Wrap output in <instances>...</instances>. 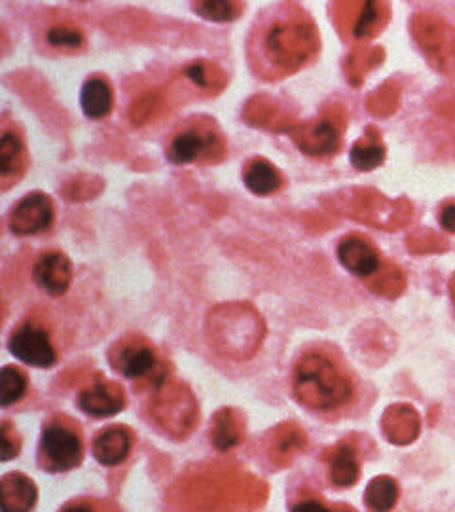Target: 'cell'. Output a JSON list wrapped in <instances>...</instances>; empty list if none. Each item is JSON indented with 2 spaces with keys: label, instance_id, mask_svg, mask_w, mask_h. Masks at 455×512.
<instances>
[{
  "label": "cell",
  "instance_id": "obj_43",
  "mask_svg": "<svg viewBox=\"0 0 455 512\" xmlns=\"http://www.w3.org/2000/svg\"><path fill=\"white\" fill-rule=\"evenodd\" d=\"M450 296H452V302H454L455 306V274L450 279Z\"/></svg>",
  "mask_w": 455,
  "mask_h": 512
},
{
  "label": "cell",
  "instance_id": "obj_23",
  "mask_svg": "<svg viewBox=\"0 0 455 512\" xmlns=\"http://www.w3.org/2000/svg\"><path fill=\"white\" fill-rule=\"evenodd\" d=\"M385 154L387 152H385L380 129L368 126L363 137L353 143L351 152H349V160L357 171L366 173V171L380 167L385 162Z\"/></svg>",
  "mask_w": 455,
  "mask_h": 512
},
{
  "label": "cell",
  "instance_id": "obj_5",
  "mask_svg": "<svg viewBox=\"0 0 455 512\" xmlns=\"http://www.w3.org/2000/svg\"><path fill=\"white\" fill-rule=\"evenodd\" d=\"M152 416L173 437H184L192 431L198 420V403L192 391L179 382H164L156 385L152 399Z\"/></svg>",
  "mask_w": 455,
  "mask_h": 512
},
{
  "label": "cell",
  "instance_id": "obj_11",
  "mask_svg": "<svg viewBox=\"0 0 455 512\" xmlns=\"http://www.w3.org/2000/svg\"><path fill=\"white\" fill-rule=\"evenodd\" d=\"M8 348L18 361L35 368H50L57 361L52 338L37 321H25L14 329Z\"/></svg>",
  "mask_w": 455,
  "mask_h": 512
},
{
  "label": "cell",
  "instance_id": "obj_3",
  "mask_svg": "<svg viewBox=\"0 0 455 512\" xmlns=\"http://www.w3.org/2000/svg\"><path fill=\"white\" fill-rule=\"evenodd\" d=\"M207 336L224 357L243 361L260 348L264 323L260 313L249 304H224L209 313Z\"/></svg>",
  "mask_w": 455,
  "mask_h": 512
},
{
  "label": "cell",
  "instance_id": "obj_37",
  "mask_svg": "<svg viewBox=\"0 0 455 512\" xmlns=\"http://www.w3.org/2000/svg\"><path fill=\"white\" fill-rule=\"evenodd\" d=\"M21 450V439L18 431L10 425V421H4L0 427V459L10 461L19 456Z\"/></svg>",
  "mask_w": 455,
  "mask_h": 512
},
{
  "label": "cell",
  "instance_id": "obj_17",
  "mask_svg": "<svg viewBox=\"0 0 455 512\" xmlns=\"http://www.w3.org/2000/svg\"><path fill=\"white\" fill-rule=\"evenodd\" d=\"M133 446V433L124 425L103 429L93 440V456L101 465L116 467L128 459Z\"/></svg>",
  "mask_w": 455,
  "mask_h": 512
},
{
  "label": "cell",
  "instance_id": "obj_39",
  "mask_svg": "<svg viewBox=\"0 0 455 512\" xmlns=\"http://www.w3.org/2000/svg\"><path fill=\"white\" fill-rule=\"evenodd\" d=\"M438 222H440V226L446 232L455 234V202H448L442 205V209L438 213Z\"/></svg>",
  "mask_w": 455,
  "mask_h": 512
},
{
  "label": "cell",
  "instance_id": "obj_32",
  "mask_svg": "<svg viewBox=\"0 0 455 512\" xmlns=\"http://www.w3.org/2000/svg\"><path fill=\"white\" fill-rule=\"evenodd\" d=\"M46 42L59 52H80L86 46L84 33L73 23H55L46 31Z\"/></svg>",
  "mask_w": 455,
  "mask_h": 512
},
{
  "label": "cell",
  "instance_id": "obj_38",
  "mask_svg": "<svg viewBox=\"0 0 455 512\" xmlns=\"http://www.w3.org/2000/svg\"><path fill=\"white\" fill-rule=\"evenodd\" d=\"M156 107H158V103H156L154 97H145V99L135 101L133 107H131V120H133V124L141 126L148 118H152V112H154Z\"/></svg>",
  "mask_w": 455,
  "mask_h": 512
},
{
  "label": "cell",
  "instance_id": "obj_26",
  "mask_svg": "<svg viewBox=\"0 0 455 512\" xmlns=\"http://www.w3.org/2000/svg\"><path fill=\"white\" fill-rule=\"evenodd\" d=\"M306 448V433L292 423H285L281 427H277L270 437L268 444V452L273 463L279 465H287L291 463V459Z\"/></svg>",
  "mask_w": 455,
  "mask_h": 512
},
{
  "label": "cell",
  "instance_id": "obj_2",
  "mask_svg": "<svg viewBox=\"0 0 455 512\" xmlns=\"http://www.w3.org/2000/svg\"><path fill=\"white\" fill-rule=\"evenodd\" d=\"M292 389L296 399L315 412L344 408L355 395L344 365L323 349H310L296 361Z\"/></svg>",
  "mask_w": 455,
  "mask_h": 512
},
{
  "label": "cell",
  "instance_id": "obj_8",
  "mask_svg": "<svg viewBox=\"0 0 455 512\" xmlns=\"http://www.w3.org/2000/svg\"><path fill=\"white\" fill-rule=\"evenodd\" d=\"M353 219L366 222L382 230H399L414 219V207L408 200L389 202L380 192L361 188L355 190L353 202L347 211Z\"/></svg>",
  "mask_w": 455,
  "mask_h": 512
},
{
  "label": "cell",
  "instance_id": "obj_24",
  "mask_svg": "<svg viewBox=\"0 0 455 512\" xmlns=\"http://www.w3.org/2000/svg\"><path fill=\"white\" fill-rule=\"evenodd\" d=\"M80 103L84 114L91 120L107 118L114 107V92L105 76H91L84 84Z\"/></svg>",
  "mask_w": 455,
  "mask_h": 512
},
{
  "label": "cell",
  "instance_id": "obj_20",
  "mask_svg": "<svg viewBox=\"0 0 455 512\" xmlns=\"http://www.w3.org/2000/svg\"><path fill=\"white\" fill-rule=\"evenodd\" d=\"M37 486L21 473H10L0 482L2 512H31L37 503Z\"/></svg>",
  "mask_w": 455,
  "mask_h": 512
},
{
  "label": "cell",
  "instance_id": "obj_19",
  "mask_svg": "<svg viewBox=\"0 0 455 512\" xmlns=\"http://www.w3.org/2000/svg\"><path fill=\"white\" fill-rule=\"evenodd\" d=\"M421 431L419 414L410 404H393L383 414V433L393 444H410Z\"/></svg>",
  "mask_w": 455,
  "mask_h": 512
},
{
  "label": "cell",
  "instance_id": "obj_34",
  "mask_svg": "<svg viewBox=\"0 0 455 512\" xmlns=\"http://www.w3.org/2000/svg\"><path fill=\"white\" fill-rule=\"evenodd\" d=\"M192 8L201 18L217 21V23H226V21H234L239 18L243 14L245 6L237 0H201V2H194Z\"/></svg>",
  "mask_w": 455,
  "mask_h": 512
},
{
  "label": "cell",
  "instance_id": "obj_10",
  "mask_svg": "<svg viewBox=\"0 0 455 512\" xmlns=\"http://www.w3.org/2000/svg\"><path fill=\"white\" fill-rule=\"evenodd\" d=\"M346 128V114L334 109L325 118H317L304 124H296L289 131L292 141L304 154L311 158H323L336 154L342 147V137Z\"/></svg>",
  "mask_w": 455,
  "mask_h": 512
},
{
  "label": "cell",
  "instance_id": "obj_1",
  "mask_svg": "<svg viewBox=\"0 0 455 512\" xmlns=\"http://www.w3.org/2000/svg\"><path fill=\"white\" fill-rule=\"evenodd\" d=\"M251 42V61L264 78H283L306 67L321 50V37L302 10L275 12L256 25Z\"/></svg>",
  "mask_w": 455,
  "mask_h": 512
},
{
  "label": "cell",
  "instance_id": "obj_42",
  "mask_svg": "<svg viewBox=\"0 0 455 512\" xmlns=\"http://www.w3.org/2000/svg\"><path fill=\"white\" fill-rule=\"evenodd\" d=\"M330 512H357L355 509H351V507H347V505H336L334 509H330Z\"/></svg>",
  "mask_w": 455,
  "mask_h": 512
},
{
  "label": "cell",
  "instance_id": "obj_25",
  "mask_svg": "<svg viewBox=\"0 0 455 512\" xmlns=\"http://www.w3.org/2000/svg\"><path fill=\"white\" fill-rule=\"evenodd\" d=\"M245 435V423L241 420L239 412L234 408H222L211 423V444L220 450L228 452L236 448Z\"/></svg>",
  "mask_w": 455,
  "mask_h": 512
},
{
  "label": "cell",
  "instance_id": "obj_31",
  "mask_svg": "<svg viewBox=\"0 0 455 512\" xmlns=\"http://www.w3.org/2000/svg\"><path fill=\"white\" fill-rule=\"evenodd\" d=\"M368 287L370 291L393 300L404 291L406 277L402 274L401 268L395 266L393 262H383L378 274L372 275V279L368 281Z\"/></svg>",
  "mask_w": 455,
  "mask_h": 512
},
{
  "label": "cell",
  "instance_id": "obj_27",
  "mask_svg": "<svg viewBox=\"0 0 455 512\" xmlns=\"http://www.w3.org/2000/svg\"><path fill=\"white\" fill-rule=\"evenodd\" d=\"M245 116L251 124L260 128L279 129V131H291L294 128L287 120V114L279 109L277 101L268 95L251 99L245 110Z\"/></svg>",
  "mask_w": 455,
  "mask_h": 512
},
{
  "label": "cell",
  "instance_id": "obj_41",
  "mask_svg": "<svg viewBox=\"0 0 455 512\" xmlns=\"http://www.w3.org/2000/svg\"><path fill=\"white\" fill-rule=\"evenodd\" d=\"M59 512H95L91 509L90 505L86 503H71L67 507H63Z\"/></svg>",
  "mask_w": 455,
  "mask_h": 512
},
{
  "label": "cell",
  "instance_id": "obj_6",
  "mask_svg": "<svg viewBox=\"0 0 455 512\" xmlns=\"http://www.w3.org/2000/svg\"><path fill=\"white\" fill-rule=\"evenodd\" d=\"M423 55L442 74L455 69V29L437 14H416L410 23Z\"/></svg>",
  "mask_w": 455,
  "mask_h": 512
},
{
  "label": "cell",
  "instance_id": "obj_29",
  "mask_svg": "<svg viewBox=\"0 0 455 512\" xmlns=\"http://www.w3.org/2000/svg\"><path fill=\"white\" fill-rule=\"evenodd\" d=\"M366 507L372 512H391L399 501V484L391 476H376L364 492Z\"/></svg>",
  "mask_w": 455,
  "mask_h": 512
},
{
  "label": "cell",
  "instance_id": "obj_16",
  "mask_svg": "<svg viewBox=\"0 0 455 512\" xmlns=\"http://www.w3.org/2000/svg\"><path fill=\"white\" fill-rule=\"evenodd\" d=\"M27 169V150L16 129H4L0 137V181L2 190L18 183Z\"/></svg>",
  "mask_w": 455,
  "mask_h": 512
},
{
  "label": "cell",
  "instance_id": "obj_13",
  "mask_svg": "<svg viewBox=\"0 0 455 512\" xmlns=\"http://www.w3.org/2000/svg\"><path fill=\"white\" fill-rule=\"evenodd\" d=\"M33 281L50 296H63L73 283V262L61 251H46L33 266Z\"/></svg>",
  "mask_w": 455,
  "mask_h": 512
},
{
  "label": "cell",
  "instance_id": "obj_15",
  "mask_svg": "<svg viewBox=\"0 0 455 512\" xmlns=\"http://www.w3.org/2000/svg\"><path fill=\"white\" fill-rule=\"evenodd\" d=\"M128 404L124 387L116 382H99L86 387L80 397L78 406L91 418H110L120 414Z\"/></svg>",
  "mask_w": 455,
  "mask_h": 512
},
{
  "label": "cell",
  "instance_id": "obj_28",
  "mask_svg": "<svg viewBox=\"0 0 455 512\" xmlns=\"http://www.w3.org/2000/svg\"><path fill=\"white\" fill-rule=\"evenodd\" d=\"M182 76L205 95H217L226 88V74L215 63L209 61H192L182 69Z\"/></svg>",
  "mask_w": 455,
  "mask_h": 512
},
{
  "label": "cell",
  "instance_id": "obj_22",
  "mask_svg": "<svg viewBox=\"0 0 455 512\" xmlns=\"http://www.w3.org/2000/svg\"><path fill=\"white\" fill-rule=\"evenodd\" d=\"M243 183L255 196H272L277 194L283 186V173L275 165L258 156L245 164L243 169Z\"/></svg>",
  "mask_w": 455,
  "mask_h": 512
},
{
  "label": "cell",
  "instance_id": "obj_4",
  "mask_svg": "<svg viewBox=\"0 0 455 512\" xmlns=\"http://www.w3.org/2000/svg\"><path fill=\"white\" fill-rule=\"evenodd\" d=\"M226 139L215 120L192 116L169 141L165 156L171 164H219L226 156Z\"/></svg>",
  "mask_w": 455,
  "mask_h": 512
},
{
  "label": "cell",
  "instance_id": "obj_14",
  "mask_svg": "<svg viewBox=\"0 0 455 512\" xmlns=\"http://www.w3.org/2000/svg\"><path fill=\"white\" fill-rule=\"evenodd\" d=\"M336 255L340 264L346 268L349 274L357 275L368 279L372 275L378 274L382 268V258L376 245L364 236L359 234H349L338 243Z\"/></svg>",
  "mask_w": 455,
  "mask_h": 512
},
{
  "label": "cell",
  "instance_id": "obj_18",
  "mask_svg": "<svg viewBox=\"0 0 455 512\" xmlns=\"http://www.w3.org/2000/svg\"><path fill=\"white\" fill-rule=\"evenodd\" d=\"M328 463V475L334 486L338 488H351L361 476V463L359 452L353 442L344 440L328 450L325 456Z\"/></svg>",
  "mask_w": 455,
  "mask_h": 512
},
{
  "label": "cell",
  "instance_id": "obj_21",
  "mask_svg": "<svg viewBox=\"0 0 455 512\" xmlns=\"http://www.w3.org/2000/svg\"><path fill=\"white\" fill-rule=\"evenodd\" d=\"M391 19V8L385 2H355V14L351 16V37L368 40L378 37Z\"/></svg>",
  "mask_w": 455,
  "mask_h": 512
},
{
  "label": "cell",
  "instance_id": "obj_7",
  "mask_svg": "<svg viewBox=\"0 0 455 512\" xmlns=\"http://www.w3.org/2000/svg\"><path fill=\"white\" fill-rule=\"evenodd\" d=\"M84 458V444L71 423L50 421L40 439L38 459L42 469L52 473H67L78 467Z\"/></svg>",
  "mask_w": 455,
  "mask_h": 512
},
{
  "label": "cell",
  "instance_id": "obj_40",
  "mask_svg": "<svg viewBox=\"0 0 455 512\" xmlns=\"http://www.w3.org/2000/svg\"><path fill=\"white\" fill-rule=\"evenodd\" d=\"M291 512H330L323 503L319 501H313V499H306V501H300L292 507Z\"/></svg>",
  "mask_w": 455,
  "mask_h": 512
},
{
  "label": "cell",
  "instance_id": "obj_33",
  "mask_svg": "<svg viewBox=\"0 0 455 512\" xmlns=\"http://www.w3.org/2000/svg\"><path fill=\"white\" fill-rule=\"evenodd\" d=\"M27 374L18 366H4L0 370V404L4 408L19 403L27 393Z\"/></svg>",
  "mask_w": 455,
  "mask_h": 512
},
{
  "label": "cell",
  "instance_id": "obj_12",
  "mask_svg": "<svg viewBox=\"0 0 455 512\" xmlns=\"http://www.w3.org/2000/svg\"><path fill=\"white\" fill-rule=\"evenodd\" d=\"M54 202L44 192H31L21 198L8 215V226L16 236H33L52 228Z\"/></svg>",
  "mask_w": 455,
  "mask_h": 512
},
{
  "label": "cell",
  "instance_id": "obj_9",
  "mask_svg": "<svg viewBox=\"0 0 455 512\" xmlns=\"http://www.w3.org/2000/svg\"><path fill=\"white\" fill-rule=\"evenodd\" d=\"M110 365L129 380H150L156 378L158 385L164 382L167 374L160 366V359L154 346L141 336H128L114 344L109 353Z\"/></svg>",
  "mask_w": 455,
  "mask_h": 512
},
{
  "label": "cell",
  "instance_id": "obj_36",
  "mask_svg": "<svg viewBox=\"0 0 455 512\" xmlns=\"http://www.w3.org/2000/svg\"><path fill=\"white\" fill-rule=\"evenodd\" d=\"M408 249L414 255H433V253L448 251L450 243L433 230H418L408 238Z\"/></svg>",
  "mask_w": 455,
  "mask_h": 512
},
{
  "label": "cell",
  "instance_id": "obj_30",
  "mask_svg": "<svg viewBox=\"0 0 455 512\" xmlns=\"http://www.w3.org/2000/svg\"><path fill=\"white\" fill-rule=\"evenodd\" d=\"M383 57H385L383 48H359L353 54L347 55V80L353 86H361L366 74L376 69L378 65H382Z\"/></svg>",
  "mask_w": 455,
  "mask_h": 512
},
{
  "label": "cell",
  "instance_id": "obj_35",
  "mask_svg": "<svg viewBox=\"0 0 455 512\" xmlns=\"http://www.w3.org/2000/svg\"><path fill=\"white\" fill-rule=\"evenodd\" d=\"M399 99H401V86L389 80L378 92L368 97V110L376 116H391L395 110L399 109Z\"/></svg>",
  "mask_w": 455,
  "mask_h": 512
}]
</instances>
